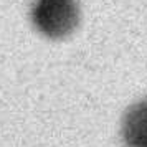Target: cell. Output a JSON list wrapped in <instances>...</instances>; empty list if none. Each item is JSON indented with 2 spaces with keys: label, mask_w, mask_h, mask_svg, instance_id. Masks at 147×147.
<instances>
[{
  "label": "cell",
  "mask_w": 147,
  "mask_h": 147,
  "mask_svg": "<svg viewBox=\"0 0 147 147\" xmlns=\"http://www.w3.org/2000/svg\"><path fill=\"white\" fill-rule=\"evenodd\" d=\"M122 134L129 147H147V102L136 104L127 111Z\"/></svg>",
  "instance_id": "2"
},
{
  "label": "cell",
  "mask_w": 147,
  "mask_h": 147,
  "mask_svg": "<svg viewBox=\"0 0 147 147\" xmlns=\"http://www.w3.org/2000/svg\"><path fill=\"white\" fill-rule=\"evenodd\" d=\"M36 28L50 38H63L78 25L74 0H38L33 8Z\"/></svg>",
  "instance_id": "1"
}]
</instances>
